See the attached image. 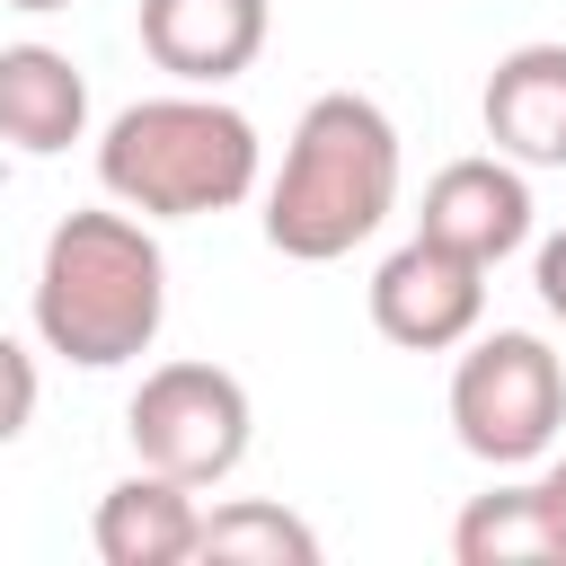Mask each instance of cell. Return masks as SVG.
<instances>
[{"label":"cell","instance_id":"6da1fadb","mask_svg":"<svg viewBox=\"0 0 566 566\" xmlns=\"http://www.w3.org/2000/svg\"><path fill=\"white\" fill-rule=\"evenodd\" d=\"M159 318H168V256H159L150 221L124 212V203L62 212L44 256H35V336H44V354H62L80 371H115V363L150 354Z\"/></svg>","mask_w":566,"mask_h":566},{"label":"cell","instance_id":"7a4b0ae2","mask_svg":"<svg viewBox=\"0 0 566 566\" xmlns=\"http://www.w3.org/2000/svg\"><path fill=\"white\" fill-rule=\"evenodd\" d=\"M389 212H398V124L354 88L310 97L265 186V248L292 265H336Z\"/></svg>","mask_w":566,"mask_h":566},{"label":"cell","instance_id":"3957f363","mask_svg":"<svg viewBox=\"0 0 566 566\" xmlns=\"http://www.w3.org/2000/svg\"><path fill=\"white\" fill-rule=\"evenodd\" d=\"M256 124L212 88H168L97 133V186L142 221H203L256 195Z\"/></svg>","mask_w":566,"mask_h":566},{"label":"cell","instance_id":"277c9868","mask_svg":"<svg viewBox=\"0 0 566 566\" xmlns=\"http://www.w3.org/2000/svg\"><path fill=\"white\" fill-rule=\"evenodd\" d=\"M566 424V363L531 327H495L451 371V433L486 469H531Z\"/></svg>","mask_w":566,"mask_h":566},{"label":"cell","instance_id":"5b68a950","mask_svg":"<svg viewBox=\"0 0 566 566\" xmlns=\"http://www.w3.org/2000/svg\"><path fill=\"white\" fill-rule=\"evenodd\" d=\"M248 424H256V407H248L239 371H221V363H159V371H142V389L124 407L133 460L159 478H186V486H221L248 460Z\"/></svg>","mask_w":566,"mask_h":566},{"label":"cell","instance_id":"8992f818","mask_svg":"<svg viewBox=\"0 0 566 566\" xmlns=\"http://www.w3.org/2000/svg\"><path fill=\"white\" fill-rule=\"evenodd\" d=\"M478 318H486V265H469L460 248H442V239L416 230L407 248H389L371 265V327L389 345L451 354V345L478 336Z\"/></svg>","mask_w":566,"mask_h":566},{"label":"cell","instance_id":"52a82bcc","mask_svg":"<svg viewBox=\"0 0 566 566\" xmlns=\"http://www.w3.org/2000/svg\"><path fill=\"white\" fill-rule=\"evenodd\" d=\"M424 239L460 248L469 265H504L522 239H531V177L486 150V159H451L433 186H424V212H416Z\"/></svg>","mask_w":566,"mask_h":566},{"label":"cell","instance_id":"ba28073f","mask_svg":"<svg viewBox=\"0 0 566 566\" xmlns=\"http://www.w3.org/2000/svg\"><path fill=\"white\" fill-rule=\"evenodd\" d=\"M265 0H142V53L177 88H221L265 53Z\"/></svg>","mask_w":566,"mask_h":566},{"label":"cell","instance_id":"9c48e42d","mask_svg":"<svg viewBox=\"0 0 566 566\" xmlns=\"http://www.w3.org/2000/svg\"><path fill=\"white\" fill-rule=\"evenodd\" d=\"M486 142L513 168H566V44H513L486 71Z\"/></svg>","mask_w":566,"mask_h":566},{"label":"cell","instance_id":"30bf717a","mask_svg":"<svg viewBox=\"0 0 566 566\" xmlns=\"http://www.w3.org/2000/svg\"><path fill=\"white\" fill-rule=\"evenodd\" d=\"M195 531H203V504L186 478H159V469H133L97 495V557L106 566H186L195 557Z\"/></svg>","mask_w":566,"mask_h":566},{"label":"cell","instance_id":"8fae6325","mask_svg":"<svg viewBox=\"0 0 566 566\" xmlns=\"http://www.w3.org/2000/svg\"><path fill=\"white\" fill-rule=\"evenodd\" d=\"M88 133V80L53 44H0V142L27 159H53Z\"/></svg>","mask_w":566,"mask_h":566},{"label":"cell","instance_id":"7c38bea8","mask_svg":"<svg viewBox=\"0 0 566 566\" xmlns=\"http://www.w3.org/2000/svg\"><path fill=\"white\" fill-rule=\"evenodd\" d=\"M451 557L460 566H566V539H557L539 486H495V495H469L460 504Z\"/></svg>","mask_w":566,"mask_h":566},{"label":"cell","instance_id":"4fadbf2b","mask_svg":"<svg viewBox=\"0 0 566 566\" xmlns=\"http://www.w3.org/2000/svg\"><path fill=\"white\" fill-rule=\"evenodd\" d=\"M195 557H212V566H318V531H310L301 513H283V504L239 495V504L203 513Z\"/></svg>","mask_w":566,"mask_h":566},{"label":"cell","instance_id":"5bb4252c","mask_svg":"<svg viewBox=\"0 0 566 566\" xmlns=\"http://www.w3.org/2000/svg\"><path fill=\"white\" fill-rule=\"evenodd\" d=\"M35 398H44V380H35V354L0 327V442H18L27 424H35Z\"/></svg>","mask_w":566,"mask_h":566},{"label":"cell","instance_id":"9a60e30c","mask_svg":"<svg viewBox=\"0 0 566 566\" xmlns=\"http://www.w3.org/2000/svg\"><path fill=\"white\" fill-rule=\"evenodd\" d=\"M531 283H539L548 318H566V230H557V239H539V265H531Z\"/></svg>","mask_w":566,"mask_h":566},{"label":"cell","instance_id":"2e32d148","mask_svg":"<svg viewBox=\"0 0 566 566\" xmlns=\"http://www.w3.org/2000/svg\"><path fill=\"white\" fill-rule=\"evenodd\" d=\"M539 504H548V522H557V539H566V460L539 478Z\"/></svg>","mask_w":566,"mask_h":566},{"label":"cell","instance_id":"e0dca14e","mask_svg":"<svg viewBox=\"0 0 566 566\" xmlns=\"http://www.w3.org/2000/svg\"><path fill=\"white\" fill-rule=\"evenodd\" d=\"M9 9H35V18H44V9H71V0H9Z\"/></svg>","mask_w":566,"mask_h":566}]
</instances>
